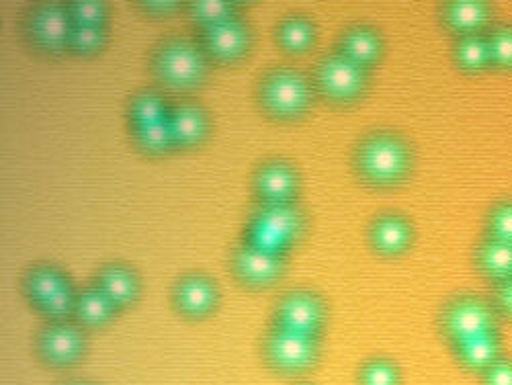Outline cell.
<instances>
[{"label": "cell", "mask_w": 512, "mask_h": 385, "mask_svg": "<svg viewBox=\"0 0 512 385\" xmlns=\"http://www.w3.org/2000/svg\"><path fill=\"white\" fill-rule=\"evenodd\" d=\"M152 68L156 78L170 89L187 91L197 87L205 76V58L193 44L185 39H170L162 44L154 58Z\"/></svg>", "instance_id": "7a4b0ae2"}, {"label": "cell", "mask_w": 512, "mask_h": 385, "mask_svg": "<svg viewBox=\"0 0 512 385\" xmlns=\"http://www.w3.org/2000/svg\"><path fill=\"white\" fill-rule=\"evenodd\" d=\"M168 125L175 144L193 146L205 136L207 119L197 105H179L168 113Z\"/></svg>", "instance_id": "d6986e66"}, {"label": "cell", "mask_w": 512, "mask_h": 385, "mask_svg": "<svg viewBox=\"0 0 512 385\" xmlns=\"http://www.w3.org/2000/svg\"><path fill=\"white\" fill-rule=\"evenodd\" d=\"M74 312L82 324L103 326L113 316L115 304L99 287H89L76 297Z\"/></svg>", "instance_id": "7402d4cb"}, {"label": "cell", "mask_w": 512, "mask_h": 385, "mask_svg": "<svg viewBox=\"0 0 512 385\" xmlns=\"http://www.w3.org/2000/svg\"><path fill=\"white\" fill-rule=\"evenodd\" d=\"M191 15L209 27L232 19V5L224 0H197V3H191Z\"/></svg>", "instance_id": "4dcf8cb0"}, {"label": "cell", "mask_w": 512, "mask_h": 385, "mask_svg": "<svg viewBox=\"0 0 512 385\" xmlns=\"http://www.w3.org/2000/svg\"><path fill=\"white\" fill-rule=\"evenodd\" d=\"M484 385H512V361L498 359L490 369L482 373Z\"/></svg>", "instance_id": "d590c367"}, {"label": "cell", "mask_w": 512, "mask_h": 385, "mask_svg": "<svg viewBox=\"0 0 512 385\" xmlns=\"http://www.w3.org/2000/svg\"><path fill=\"white\" fill-rule=\"evenodd\" d=\"M168 113L170 111H166L164 99L156 93H142L130 105V117L134 121V127L164 121L168 119Z\"/></svg>", "instance_id": "484cf974"}, {"label": "cell", "mask_w": 512, "mask_h": 385, "mask_svg": "<svg viewBox=\"0 0 512 385\" xmlns=\"http://www.w3.org/2000/svg\"><path fill=\"white\" fill-rule=\"evenodd\" d=\"M494 310L500 312L504 318L512 320V279L496 283Z\"/></svg>", "instance_id": "8d00e7d4"}, {"label": "cell", "mask_w": 512, "mask_h": 385, "mask_svg": "<svg viewBox=\"0 0 512 385\" xmlns=\"http://www.w3.org/2000/svg\"><path fill=\"white\" fill-rule=\"evenodd\" d=\"M134 132H136L138 144L146 152H150V154H160V152L168 150L170 146L175 144L173 132H170V125H168V119L134 127Z\"/></svg>", "instance_id": "4316f807"}, {"label": "cell", "mask_w": 512, "mask_h": 385, "mask_svg": "<svg viewBox=\"0 0 512 385\" xmlns=\"http://www.w3.org/2000/svg\"><path fill=\"white\" fill-rule=\"evenodd\" d=\"M72 29L74 23L70 19L68 9H62L58 5L39 7L29 23L33 41L48 52H60L66 46H70Z\"/></svg>", "instance_id": "30bf717a"}, {"label": "cell", "mask_w": 512, "mask_h": 385, "mask_svg": "<svg viewBox=\"0 0 512 385\" xmlns=\"http://www.w3.org/2000/svg\"><path fill=\"white\" fill-rule=\"evenodd\" d=\"M320 353L318 338L310 334L275 328L265 340V357L275 371L302 373L308 371Z\"/></svg>", "instance_id": "5b68a950"}, {"label": "cell", "mask_w": 512, "mask_h": 385, "mask_svg": "<svg viewBox=\"0 0 512 385\" xmlns=\"http://www.w3.org/2000/svg\"><path fill=\"white\" fill-rule=\"evenodd\" d=\"M203 44L213 58L228 62V60H238L246 52L250 44V35L246 25H242L238 19L232 17L222 23L205 27Z\"/></svg>", "instance_id": "8fae6325"}, {"label": "cell", "mask_w": 512, "mask_h": 385, "mask_svg": "<svg viewBox=\"0 0 512 385\" xmlns=\"http://www.w3.org/2000/svg\"><path fill=\"white\" fill-rule=\"evenodd\" d=\"M455 62L467 72H482L492 64L488 37L484 35H465L455 46Z\"/></svg>", "instance_id": "603a6c76"}, {"label": "cell", "mask_w": 512, "mask_h": 385, "mask_svg": "<svg viewBox=\"0 0 512 385\" xmlns=\"http://www.w3.org/2000/svg\"><path fill=\"white\" fill-rule=\"evenodd\" d=\"M340 54L353 60L355 64L367 68L379 60L381 39L373 29L365 25L351 27L343 35V39H340Z\"/></svg>", "instance_id": "ac0fdd59"}, {"label": "cell", "mask_w": 512, "mask_h": 385, "mask_svg": "<svg viewBox=\"0 0 512 385\" xmlns=\"http://www.w3.org/2000/svg\"><path fill=\"white\" fill-rule=\"evenodd\" d=\"M218 302V291L209 279L201 275H189L175 287V304L179 312L189 318L207 316Z\"/></svg>", "instance_id": "7c38bea8"}, {"label": "cell", "mask_w": 512, "mask_h": 385, "mask_svg": "<svg viewBox=\"0 0 512 385\" xmlns=\"http://www.w3.org/2000/svg\"><path fill=\"white\" fill-rule=\"evenodd\" d=\"M488 48L494 66L512 70V25L496 27L488 35Z\"/></svg>", "instance_id": "83f0119b"}, {"label": "cell", "mask_w": 512, "mask_h": 385, "mask_svg": "<svg viewBox=\"0 0 512 385\" xmlns=\"http://www.w3.org/2000/svg\"><path fill=\"white\" fill-rule=\"evenodd\" d=\"M97 287L111 299L115 308H123L132 304L138 295V279L136 275L119 265H111L101 271Z\"/></svg>", "instance_id": "ffe728a7"}, {"label": "cell", "mask_w": 512, "mask_h": 385, "mask_svg": "<svg viewBox=\"0 0 512 385\" xmlns=\"http://www.w3.org/2000/svg\"><path fill=\"white\" fill-rule=\"evenodd\" d=\"M410 148L396 134L379 132L367 136L355 154L359 175L375 187H394L410 170Z\"/></svg>", "instance_id": "6da1fadb"}, {"label": "cell", "mask_w": 512, "mask_h": 385, "mask_svg": "<svg viewBox=\"0 0 512 385\" xmlns=\"http://www.w3.org/2000/svg\"><path fill=\"white\" fill-rule=\"evenodd\" d=\"M322 322H324V306L310 291H291L279 302V308H277L279 328L316 336Z\"/></svg>", "instance_id": "ba28073f"}, {"label": "cell", "mask_w": 512, "mask_h": 385, "mask_svg": "<svg viewBox=\"0 0 512 385\" xmlns=\"http://www.w3.org/2000/svg\"><path fill=\"white\" fill-rule=\"evenodd\" d=\"M369 238L381 254H400L410 244L412 230L404 218L388 213V216H381L373 222Z\"/></svg>", "instance_id": "e0dca14e"}, {"label": "cell", "mask_w": 512, "mask_h": 385, "mask_svg": "<svg viewBox=\"0 0 512 385\" xmlns=\"http://www.w3.org/2000/svg\"><path fill=\"white\" fill-rule=\"evenodd\" d=\"M295 187V173L285 162H269L254 177V189L265 203H289Z\"/></svg>", "instance_id": "5bb4252c"}, {"label": "cell", "mask_w": 512, "mask_h": 385, "mask_svg": "<svg viewBox=\"0 0 512 385\" xmlns=\"http://www.w3.org/2000/svg\"><path fill=\"white\" fill-rule=\"evenodd\" d=\"M250 246L265 250V252H273V254H281V250L289 244L281 234H277L273 228H269L267 224L254 220L248 226V242Z\"/></svg>", "instance_id": "f546056e"}, {"label": "cell", "mask_w": 512, "mask_h": 385, "mask_svg": "<svg viewBox=\"0 0 512 385\" xmlns=\"http://www.w3.org/2000/svg\"><path fill=\"white\" fill-rule=\"evenodd\" d=\"M64 277L52 269V267H39V269H33L29 275H27V281H25V291L27 295L33 299V302L37 306H41L46 302L48 297H52L62 285H64Z\"/></svg>", "instance_id": "d4e9b609"}, {"label": "cell", "mask_w": 512, "mask_h": 385, "mask_svg": "<svg viewBox=\"0 0 512 385\" xmlns=\"http://www.w3.org/2000/svg\"><path fill=\"white\" fill-rule=\"evenodd\" d=\"M488 236L512 244V201L498 203L488 218Z\"/></svg>", "instance_id": "d6a6232c"}, {"label": "cell", "mask_w": 512, "mask_h": 385, "mask_svg": "<svg viewBox=\"0 0 512 385\" xmlns=\"http://www.w3.org/2000/svg\"><path fill=\"white\" fill-rule=\"evenodd\" d=\"M318 91L336 103H349L361 97L367 87V68L355 64L343 54H332L324 58L316 68Z\"/></svg>", "instance_id": "8992f818"}, {"label": "cell", "mask_w": 512, "mask_h": 385, "mask_svg": "<svg viewBox=\"0 0 512 385\" xmlns=\"http://www.w3.org/2000/svg\"><path fill=\"white\" fill-rule=\"evenodd\" d=\"M441 332L455 347L469 338L496 332V310L474 295L455 297L441 312Z\"/></svg>", "instance_id": "3957f363"}, {"label": "cell", "mask_w": 512, "mask_h": 385, "mask_svg": "<svg viewBox=\"0 0 512 385\" xmlns=\"http://www.w3.org/2000/svg\"><path fill=\"white\" fill-rule=\"evenodd\" d=\"M142 7L156 13H168V11H175L179 3H175V0H170V3H152V0H146V3H142Z\"/></svg>", "instance_id": "74e56055"}, {"label": "cell", "mask_w": 512, "mask_h": 385, "mask_svg": "<svg viewBox=\"0 0 512 385\" xmlns=\"http://www.w3.org/2000/svg\"><path fill=\"white\" fill-rule=\"evenodd\" d=\"M359 381L361 385H398L400 373L392 361L373 359L363 365Z\"/></svg>", "instance_id": "f1b7e54d"}, {"label": "cell", "mask_w": 512, "mask_h": 385, "mask_svg": "<svg viewBox=\"0 0 512 385\" xmlns=\"http://www.w3.org/2000/svg\"><path fill=\"white\" fill-rule=\"evenodd\" d=\"M74 25H101L105 17V5L101 0H74L68 7Z\"/></svg>", "instance_id": "836d02e7"}, {"label": "cell", "mask_w": 512, "mask_h": 385, "mask_svg": "<svg viewBox=\"0 0 512 385\" xmlns=\"http://www.w3.org/2000/svg\"><path fill=\"white\" fill-rule=\"evenodd\" d=\"M74 306H76V297H74V293H72V289H70V285L68 283H64L52 297H48L44 304H41L39 308H41V312L44 314H48L50 318H64L66 314H70L72 310H74Z\"/></svg>", "instance_id": "e575fe53"}, {"label": "cell", "mask_w": 512, "mask_h": 385, "mask_svg": "<svg viewBox=\"0 0 512 385\" xmlns=\"http://www.w3.org/2000/svg\"><path fill=\"white\" fill-rule=\"evenodd\" d=\"M480 273L496 283L512 279V244L486 236L476 250Z\"/></svg>", "instance_id": "9a60e30c"}, {"label": "cell", "mask_w": 512, "mask_h": 385, "mask_svg": "<svg viewBox=\"0 0 512 385\" xmlns=\"http://www.w3.org/2000/svg\"><path fill=\"white\" fill-rule=\"evenodd\" d=\"M277 37H279L281 48L289 52H304L306 48L312 46L314 27L304 17H291L279 25Z\"/></svg>", "instance_id": "cb8c5ba5"}, {"label": "cell", "mask_w": 512, "mask_h": 385, "mask_svg": "<svg viewBox=\"0 0 512 385\" xmlns=\"http://www.w3.org/2000/svg\"><path fill=\"white\" fill-rule=\"evenodd\" d=\"M492 19V9L482 0H453L443 7V23L447 29L465 35H480Z\"/></svg>", "instance_id": "4fadbf2b"}, {"label": "cell", "mask_w": 512, "mask_h": 385, "mask_svg": "<svg viewBox=\"0 0 512 385\" xmlns=\"http://www.w3.org/2000/svg\"><path fill=\"white\" fill-rule=\"evenodd\" d=\"M455 349H457V357H459L461 365L469 371L484 373L498 359H502V342L496 332L469 338V340L461 342V345H457Z\"/></svg>", "instance_id": "2e32d148"}, {"label": "cell", "mask_w": 512, "mask_h": 385, "mask_svg": "<svg viewBox=\"0 0 512 385\" xmlns=\"http://www.w3.org/2000/svg\"><path fill=\"white\" fill-rule=\"evenodd\" d=\"M68 385H89V383H68Z\"/></svg>", "instance_id": "f35d334b"}, {"label": "cell", "mask_w": 512, "mask_h": 385, "mask_svg": "<svg viewBox=\"0 0 512 385\" xmlns=\"http://www.w3.org/2000/svg\"><path fill=\"white\" fill-rule=\"evenodd\" d=\"M37 353L52 367H70L84 353V334L70 322H52L37 336Z\"/></svg>", "instance_id": "52a82bcc"}, {"label": "cell", "mask_w": 512, "mask_h": 385, "mask_svg": "<svg viewBox=\"0 0 512 385\" xmlns=\"http://www.w3.org/2000/svg\"><path fill=\"white\" fill-rule=\"evenodd\" d=\"M232 267L242 283L250 287H265L279 279L283 271V259L281 254L242 244L232 256Z\"/></svg>", "instance_id": "9c48e42d"}, {"label": "cell", "mask_w": 512, "mask_h": 385, "mask_svg": "<svg viewBox=\"0 0 512 385\" xmlns=\"http://www.w3.org/2000/svg\"><path fill=\"white\" fill-rule=\"evenodd\" d=\"M101 25H74L70 35V48L80 54H91L103 46Z\"/></svg>", "instance_id": "1f68e13d"}, {"label": "cell", "mask_w": 512, "mask_h": 385, "mask_svg": "<svg viewBox=\"0 0 512 385\" xmlns=\"http://www.w3.org/2000/svg\"><path fill=\"white\" fill-rule=\"evenodd\" d=\"M254 220H259L281 234L287 242H291L302 228V216L293 205L289 203H265L256 211Z\"/></svg>", "instance_id": "44dd1931"}, {"label": "cell", "mask_w": 512, "mask_h": 385, "mask_svg": "<svg viewBox=\"0 0 512 385\" xmlns=\"http://www.w3.org/2000/svg\"><path fill=\"white\" fill-rule=\"evenodd\" d=\"M261 103L267 113L279 119L302 115L310 103L308 80L291 68L273 70L261 84Z\"/></svg>", "instance_id": "277c9868"}]
</instances>
